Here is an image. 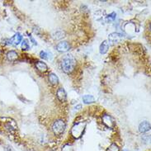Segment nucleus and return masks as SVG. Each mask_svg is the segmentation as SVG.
Wrapping results in <instances>:
<instances>
[{
    "label": "nucleus",
    "instance_id": "20e7f679",
    "mask_svg": "<svg viewBox=\"0 0 151 151\" xmlns=\"http://www.w3.org/2000/svg\"><path fill=\"white\" fill-rule=\"evenodd\" d=\"M102 122L106 126V127H109V128H113L116 125L115 120L112 118V116H111L110 115L105 114L102 116Z\"/></svg>",
    "mask_w": 151,
    "mask_h": 151
},
{
    "label": "nucleus",
    "instance_id": "f3484780",
    "mask_svg": "<svg viewBox=\"0 0 151 151\" xmlns=\"http://www.w3.org/2000/svg\"><path fill=\"white\" fill-rule=\"evenodd\" d=\"M106 151H119V147L116 144H111L110 146L107 148Z\"/></svg>",
    "mask_w": 151,
    "mask_h": 151
},
{
    "label": "nucleus",
    "instance_id": "4be33fe9",
    "mask_svg": "<svg viewBox=\"0 0 151 151\" xmlns=\"http://www.w3.org/2000/svg\"><path fill=\"white\" fill-rule=\"evenodd\" d=\"M123 151H127V150H123Z\"/></svg>",
    "mask_w": 151,
    "mask_h": 151
},
{
    "label": "nucleus",
    "instance_id": "dca6fc26",
    "mask_svg": "<svg viewBox=\"0 0 151 151\" xmlns=\"http://www.w3.org/2000/svg\"><path fill=\"white\" fill-rule=\"evenodd\" d=\"M22 48L23 50H27L30 48V44L27 40H23V41L22 42Z\"/></svg>",
    "mask_w": 151,
    "mask_h": 151
},
{
    "label": "nucleus",
    "instance_id": "f257e3e1",
    "mask_svg": "<svg viewBox=\"0 0 151 151\" xmlns=\"http://www.w3.org/2000/svg\"><path fill=\"white\" fill-rule=\"evenodd\" d=\"M76 65V60L72 55H66L61 62L62 70L66 74H70L74 71Z\"/></svg>",
    "mask_w": 151,
    "mask_h": 151
},
{
    "label": "nucleus",
    "instance_id": "2eb2a0df",
    "mask_svg": "<svg viewBox=\"0 0 151 151\" xmlns=\"http://www.w3.org/2000/svg\"><path fill=\"white\" fill-rule=\"evenodd\" d=\"M52 37L56 40H60V39H61L65 37V32L63 31H56L52 34Z\"/></svg>",
    "mask_w": 151,
    "mask_h": 151
},
{
    "label": "nucleus",
    "instance_id": "aec40b11",
    "mask_svg": "<svg viewBox=\"0 0 151 151\" xmlns=\"http://www.w3.org/2000/svg\"><path fill=\"white\" fill-rule=\"evenodd\" d=\"M116 18V13L115 12H112V13H111L110 15H108V17H107V20L109 21H113Z\"/></svg>",
    "mask_w": 151,
    "mask_h": 151
},
{
    "label": "nucleus",
    "instance_id": "7ed1b4c3",
    "mask_svg": "<svg viewBox=\"0 0 151 151\" xmlns=\"http://www.w3.org/2000/svg\"><path fill=\"white\" fill-rule=\"evenodd\" d=\"M65 127V122L63 120H57L56 122H54L53 126H52V131L55 135H60L64 133Z\"/></svg>",
    "mask_w": 151,
    "mask_h": 151
},
{
    "label": "nucleus",
    "instance_id": "412c9836",
    "mask_svg": "<svg viewBox=\"0 0 151 151\" xmlns=\"http://www.w3.org/2000/svg\"><path fill=\"white\" fill-rule=\"evenodd\" d=\"M6 151H13V150L12 149V147H9L8 146V147L6 148Z\"/></svg>",
    "mask_w": 151,
    "mask_h": 151
},
{
    "label": "nucleus",
    "instance_id": "4468645a",
    "mask_svg": "<svg viewBox=\"0 0 151 151\" xmlns=\"http://www.w3.org/2000/svg\"><path fill=\"white\" fill-rule=\"evenodd\" d=\"M49 81L52 85H57L59 83V78L55 74H49Z\"/></svg>",
    "mask_w": 151,
    "mask_h": 151
},
{
    "label": "nucleus",
    "instance_id": "9d476101",
    "mask_svg": "<svg viewBox=\"0 0 151 151\" xmlns=\"http://www.w3.org/2000/svg\"><path fill=\"white\" fill-rule=\"evenodd\" d=\"M6 56H7V59H8V60L9 61H16L18 59V55L16 51H14V50H10V51H8L7 55H6Z\"/></svg>",
    "mask_w": 151,
    "mask_h": 151
},
{
    "label": "nucleus",
    "instance_id": "a211bd4d",
    "mask_svg": "<svg viewBox=\"0 0 151 151\" xmlns=\"http://www.w3.org/2000/svg\"><path fill=\"white\" fill-rule=\"evenodd\" d=\"M50 54L47 53V52H45V51H41V53H40V56L41 58H42L43 60H49L50 59Z\"/></svg>",
    "mask_w": 151,
    "mask_h": 151
},
{
    "label": "nucleus",
    "instance_id": "9b49d317",
    "mask_svg": "<svg viewBox=\"0 0 151 151\" xmlns=\"http://www.w3.org/2000/svg\"><path fill=\"white\" fill-rule=\"evenodd\" d=\"M36 67H37V69L39 70V71H41V73H45V72H46V71L48 70V66L46 65L45 63H44V62L42 61L37 62Z\"/></svg>",
    "mask_w": 151,
    "mask_h": 151
},
{
    "label": "nucleus",
    "instance_id": "6ab92c4d",
    "mask_svg": "<svg viewBox=\"0 0 151 151\" xmlns=\"http://www.w3.org/2000/svg\"><path fill=\"white\" fill-rule=\"evenodd\" d=\"M62 151H74V148L70 145H65L62 149Z\"/></svg>",
    "mask_w": 151,
    "mask_h": 151
},
{
    "label": "nucleus",
    "instance_id": "f03ea898",
    "mask_svg": "<svg viewBox=\"0 0 151 151\" xmlns=\"http://www.w3.org/2000/svg\"><path fill=\"white\" fill-rule=\"evenodd\" d=\"M86 123L85 122H79L74 125L71 129V135L75 139L80 138L85 130Z\"/></svg>",
    "mask_w": 151,
    "mask_h": 151
},
{
    "label": "nucleus",
    "instance_id": "39448f33",
    "mask_svg": "<svg viewBox=\"0 0 151 151\" xmlns=\"http://www.w3.org/2000/svg\"><path fill=\"white\" fill-rule=\"evenodd\" d=\"M22 37L21 36V34L17 33V34H15V35L11 38V39L8 40V45H14V46H16V45L20 44V42L22 41Z\"/></svg>",
    "mask_w": 151,
    "mask_h": 151
},
{
    "label": "nucleus",
    "instance_id": "ddd939ff",
    "mask_svg": "<svg viewBox=\"0 0 151 151\" xmlns=\"http://www.w3.org/2000/svg\"><path fill=\"white\" fill-rule=\"evenodd\" d=\"M83 101L85 104H88V103H93L95 102V98L92 95H84L83 97Z\"/></svg>",
    "mask_w": 151,
    "mask_h": 151
},
{
    "label": "nucleus",
    "instance_id": "0eeeda50",
    "mask_svg": "<svg viewBox=\"0 0 151 151\" xmlns=\"http://www.w3.org/2000/svg\"><path fill=\"white\" fill-rule=\"evenodd\" d=\"M56 95H57L58 99H59L60 102H65L66 98H67V95H66L65 91V89H64L63 88H60L57 90Z\"/></svg>",
    "mask_w": 151,
    "mask_h": 151
},
{
    "label": "nucleus",
    "instance_id": "423d86ee",
    "mask_svg": "<svg viewBox=\"0 0 151 151\" xmlns=\"http://www.w3.org/2000/svg\"><path fill=\"white\" fill-rule=\"evenodd\" d=\"M70 49V45L67 41H60L56 45V50L59 52H66Z\"/></svg>",
    "mask_w": 151,
    "mask_h": 151
},
{
    "label": "nucleus",
    "instance_id": "f8f14e48",
    "mask_svg": "<svg viewBox=\"0 0 151 151\" xmlns=\"http://www.w3.org/2000/svg\"><path fill=\"white\" fill-rule=\"evenodd\" d=\"M109 49V44L106 41H104L102 42L101 45H100V48H99V50H100V53L104 55L107 52V50Z\"/></svg>",
    "mask_w": 151,
    "mask_h": 151
},
{
    "label": "nucleus",
    "instance_id": "1a4fd4ad",
    "mask_svg": "<svg viewBox=\"0 0 151 151\" xmlns=\"http://www.w3.org/2000/svg\"><path fill=\"white\" fill-rule=\"evenodd\" d=\"M150 130V124L148 122H143L139 124V131L140 133H145Z\"/></svg>",
    "mask_w": 151,
    "mask_h": 151
},
{
    "label": "nucleus",
    "instance_id": "6e6552de",
    "mask_svg": "<svg viewBox=\"0 0 151 151\" xmlns=\"http://www.w3.org/2000/svg\"><path fill=\"white\" fill-rule=\"evenodd\" d=\"M121 39H122L121 35H119L118 33H116V32L110 34V35H109V37H108V40H109V41L111 42V43H113V44L120 42Z\"/></svg>",
    "mask_w": 151,
    "mask_h": 151
}]
</instances>
